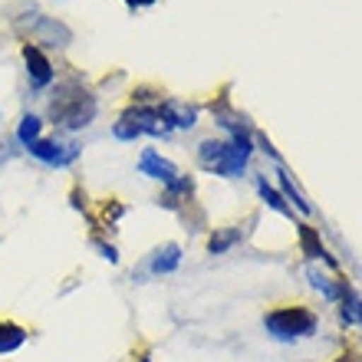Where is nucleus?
<instances>
[{
  "label": "nucleus",
  "instance_id": "f257e3e1",
  "mask_svg": "<svg viewBox=\"0 0 362 362\" xmlns=\"http://www.w3.org/2000/svg\"><path fill=\"white\" fill-rule=\"evenodd\" d=\"M224 129L234 132L230 142H218V139H208V142H201L198 148V162L211 172L224 175V178H238L244 168H247V158L254 152V145H250V135L240 129L238 122H221Z\"/></svg>",
  "mask_w": 362,
  "mask_h": 362
},
{
  "label": "nucleus",
  "instance_id": "f03ea898",
  "mask_svg": "<svg viewBox=\"0 0 362 362\" xmlns=\"http://www.w3.org/2000/svg\"><path fill=\"white\" fill-rule=\"evenodd\" d=\"M264 326H267V333L280 343H293V339H306V336L316 333V320L313 310H306V306H276L264 316Z\"/></svg>",
  "mask_w": 362,
  "mask_h": 362
},
{
  "label": "nucleus",
  "instance_id": "7ed1b4c3",
  "mask_svg": "<svg viewBox=\"0 0 362 362\" xmlns=\"http://www.w3.org/2000/svg\"><path fill=\"white\" fill-rule=\"evenodd\" d=\"M49 115H53L59 125H66V129H83V125L93 122L95 99L79 86H63L57 99L49 103Z\"/></svg>",
  "mask_w": 362,
  "mask_h": 362
},
{
  "label": "nucleus",
  "instance_id": "20e7f679",
  "mask_svg": "<svg viewBox=\"0 0 362 362\" xmlns=\"http://www.w3.org/2000/svg\"><path fill=\"white\" fill-rule=\"evenodd\" d=\"M30 155L33 158H40V162H47V165H69L73 158L79 155V148L73 142L63 145V142H43V139H37V142L30 145Z\"/></svg>",
  "mask_w": 362,
  "mask_h": 362
},
{
  "label": "nucleus",
  "instance_id": "39448f33",
  "mask_svg": "<svg viewBox=\"0 0 362 362\" xmlns=\"http://www.w3.org/2000/svg\"><path fill=\"white\" fill-rule=\"evenodd\" d=\"M139 172L148 175V178H155V181H162V185H172V181L178 178V168H175L168 158H162L155 148H145L142 152V158H139Z\"/></svg>",
  "mask_w": 362,
  "mask_h": 362
},
{
  "label": "nucleus",
  "instance_id": "423d86ee",
  "mask_svg": "<svg viewBox=\"0 0 362 362\" xmlns=\"http://www.w3.org/2000/svg\"><path fill=\"white\" fill-rule=\"evenodd\" d=\"M139 129V135H168V125H165L162 112L158 109H148V105H139V109H129L122 115Z\"/></svg>",
  "mask_w": 362,
  "mask_h": 362
},
{
  "label": "nucleus",
  "instance_id": "0eeeda50",
  "mask_svg": "<svg viewBox=\"0 0 362 362\" xmlns=\"http://www.w3.org/2000/svg\"><path fill=\"white\" fill-rule=\"evenodd\" d=\"M23 59H27V73H30V83L37 89L49 86L53 83V66H49V59L43 57V49L33 47V43H27L23 47Z\"/></svg>",
  "mask_w": 362,
  "mask_h": 362
},
{
  "label": "nucleus",
  "instance_id": "6e6552de",
  "mask_svg": "<svg viewBox=\"0 0 362 362\" xmlns=\"http://www.w3.org/2000/svg\"><path fill=\"white\" fill-rule=\"evenodd\" d=\"M158 112H162L165 125H178V129H191L194 119H198V112H194L191 105H181V103H175V99L158 105Z\"/></svg>",
  "mask_w": 362,
  "mask_h": 362
},
{
  "label": "nucleus",
  "instance_id": "1a4fd4ad",
  "mask_svg": "<svg viewBox=\"0 0 362 362\" xmlns=\"http://www.w3.org/2000/svg\"><path fill=\"white\" fill-rule=\"evenodd\" d=\"M306 276H310L313 290H320L326 300H339V296H343V284H346V280H333V276H326L323 270L316 267V264H306Z\"/></svg>",
  "mask_w": 362,
  "mask_h": 362
},
{
  "label": "nucleus",
  "instance_id": "9d476101",
  "mask_svg": "<svg viewBox=\"0 0 362 362\" xmlns=\"http://www.w3.org/2000/svg\"><path fill=\"white\" fill-rule=\"evenodd\" d=\"M23 343H27V329L13 320H0V356L17 353Z\"/></svg>",
  "mask_w": 362,
  "mask_h": 362
},
{
  "label": "nucleus",
  "instance_id": "9b49d317",
  "mask_svg": "<svg viewBox=\"0 0 362 362\" xmlns=\"http://www.w3.org/2000/svg\"><path fill=\"white\" fill-rule=\"evenodd\" d=\"M178 264H181V247L178 244H165V247H158L152 254L148 270L152 274H172V270H178Z\"/></svg>",
  "mask_w": 362,
  "mask_h": 362
},
{
  "label": "nucleus",
  "instance_id": "f8f14e48",
  "mask_svg": "<svg viewBox=\"0 0 362 362\" xmlns=\"http://www.w3.org/2000/svg\"><path fill=\"white\" fill-rule=\"evenodd\" d=\"M296 228H300V247H303L306 257H320V260H326L329 267H336L333 257L326 254V247H323V240H320V234H316L310 224H296Z\"/></svg>",
  "mask_w": 362,
  "mask_h": 362
},
{
  "label": "nucleus",
  "instance_id": "ddd939ff",
  "mask_svg": "<svg viewBox=\"0 0 362 362\" xmlns=\"http://www.w3.org/2000/svg\"><path fill=\"white\" fill-rule=\"evenodd\" d=\"M37 37L49 40L53 47H63V43H69V30L63 27V23H57V20H40Z\"/></svg>",
  "mask_w": 362,
  "mask_h": 362
},
{
  "label": "nucleus",
  "instance_id": "4468645a",
  "mask_svg": "<svg viewBox=\"0 0 362 362\" xmlns=\"http://www.w3.org/2000/svg\"><path fill=\"white\" fill-rule=\"evenodd\" d=\"M40 129H43V122H40L37 115H23V119H20V125H17V142L30 148V145L40 139Z\"/></svg>",
  "mask_w": 362,
  "mask_h": 362
},
{
  "label": "nucleus",
  "instance_id": "2eb2a0df",
  "mask_svg": "<svg viewBox=\"0 0 362 362\" xmlns=\"http://www.w3.org/2000/svg\"><path fill=\"white\" fill-rule=\"evenodd\" d=\"M257 191H260V198L267 201V204H270V208H274V211H280V214H286V218L293 214V211L286 208V201L280 198V191H276V188H270V185H267V178H257Z\"/></svg>",
  "mask_w": 362,
  "mask_h": 362
},
{
  "label": "nucleus",
  "instance_id": "dca6fc26",
  "mask_svg": "<svg viewBox=\"0 0 362 362\" xmlns=\"http://www.w3.org/2000/svg\"><path fill=\"white\" fill-rule=\"evenodd\" d=\"M238 240H240V230L238 228H234V230H218V234L208 240V250H211V254H224V250L234 247Z\"/></svg>",
  "mask_w": 362,
  "mask_h": 362
},
{
  "label": "nucleus",
  "instance_id": "f3484780",
  "mask_svg": "<svg viewBox=\"0 0 362 362\" xmlns=\"http://www.w3.org/2000/svg\"><path fill=\"white\" fill-rule=\"evenodd\" d=\"M280 185H284V194H286V198L296 204V211H303V214H310V211H313V208H310V201L300 194V188H296L293 181H290V175H286V172H280Z\"/></svg>",
  "mask_w": 362,
  "mask_h": 362
},
{
  "label": "nucleus",
  "instance_id": "a211bd4d",
  "mask_svg": "<svg viewBox=\"0 0 362 362\" xmlns=\"http://www.w3.org/2000/svg\"><path fill=\"white\" fill-rule=\"evenodd\" d=\"M112 135H115V139H122V142H132V139H139V129H135L129 119H119V122H115V129H112Z\"/></svg>",
  "mask_w": 362,
  "mask_h": 362
},
{
  "label": "nucleus",
  "instance_id": "6ab92c4d",
  "mask_svg": "<svg viewBox=\"0 0 362 362\" xmlns=\"http://www.w3.org/2000/svg\"><path fill=\"white\" fill-rule=\"evenodd\" d=\"M95 247H99V254H103L105 260H112V264H115V260H119V254H115V247H112V244H95Z\"/></svg>",
  "mask_w": 362,
  "mask_h": 362
},
{
  "label": "nucleus",
  "instance_id": "aec40b11",
  "mask_svg": "<svg viewBox=\"0 0 362 362\" xmlns=\"http://www.w3.org/2000/svg\"><path fill=\"white\" fill-rule=\"evenodd\" d=\"M339 362H362V356L349 349V353H343V356H339Z\"/></svg>",
  "mask_w": 362,
  "mask_h": 362
},
{
  "label": "nucleus",
  "instance_id": "412c9836",
  "mask_svg": "<svg viewBox=\"0 0 362 362\" xmlns=\"http://www.w3.org/2000/svg\"><path fill=\"white\" fill-rule=\"evenodd\" d=\"M132 7H148V4H155V0H129Z\"/></svg>",
  "mask_w": 362,
  "mask_h": 362
},
{
  "label": "nucleus",
  "instance_id": "4be33fe9",
  "mask_svg": "<svg viewBox=\"0 0 362 362\" xmlns=\"http://www.w3.org/2000/svg\"><path fill=\"white\" fill-rule=\"evenodd\" d=\"M356 323H362V296H359V303H356Z\"/></svg>",
  "mask_w": 362,
  "mask_h": 362
}]
</instances>
